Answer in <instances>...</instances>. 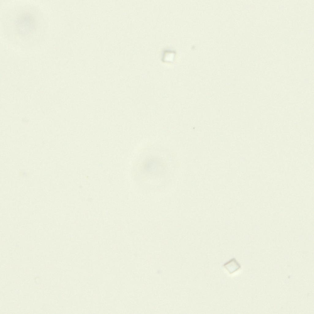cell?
I'll return each mask as SVG.
<instances>
[{
    "label": "cell",
    "mask_w": 314,
    "mask_h": 314,
    "mask_svg": "<svg viewBox=\"0 0 314 314\" xmlns=\"http://www.w3.org/2000/svg\"><path fill=\"white\" fill-rule=\"evenodd\" d=\"M224 266L230 274L235 273L241 267L238 262L234 258L231 259L226 263Z\"/></svg>",
    "instance_id": "6da1fadb"
}]
</instances>
